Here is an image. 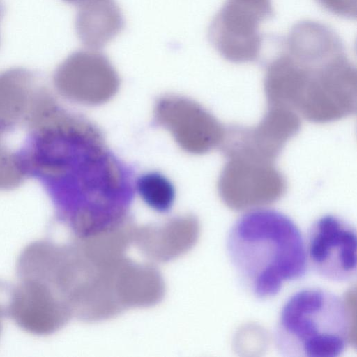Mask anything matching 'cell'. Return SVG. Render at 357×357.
I'll return each mask as SVG.
<instances>
[{
  "label": "cell",
  "mask_w": 357,
  "mask_h": 357,
  "mask_svg": "<svg viewBox=\"0 0 357 357\" xmlns=\"http://www.w3.org/2000/svg\"><path fill=\"white\" fill-rule=\"evenodd\" d=\"M55 80L70 98L89 105L110 100L119 86V77L108 58L97 50H77L58 67Z\"/></svg>",
  "instance_id": "7"
},
{
  "label": "cell",
  "mask_w": 357,
  "mask_h": 357,
  "mask_svg": "<svg viewBox=\"0 0 357 357\" xmlns=\"http://www.w3.org/2000/svg\"><path fill=\"white\" fill-rule=\"evenodd\" d=\"M226 250L240 283L261 300L275 296L284 283L304 278L310 268L300 229L275 209H253L238 217Z\"/></svg>",
  "instance_id": "2"
},
{
  "label": "cell",
  "mask_w": 357,
  "mask_h": 357,
  "mask_svg": "<svg viewBox=\"0 0 357 357\" xmlns=\"http://www.w3.org/2000/svg\"><path fill=\"white\" fill-rule=\"evenodd\" d=\"M305 243L309 267L321 278L337 283L356 279V231L349 222L324 215L310 226Z\"/></svg>",
  "instance_id": "5"
},
{
  "label": "cell",
  "mask_w": 357,
  "mask_h": 357,
  "mask_svg": "<svg viewBox=\"0 0 357 357\" xmlns=\"http://www.w3.org/2000/svg\"><path fill=\"white\" fill-rule=\"evenodd\" d=\"M5 312H6V308H4L3 307L1 303H0V333H1V331L2 317H3V315Z\"/></svg>",
  "instance_id": "14"
},
{
  "label": "cell",
  "mask_w": 357,
  "mask_h": 357,
  "mask_svg": "<svg viewBox=\"0 0 357 357\" xmlns=\"http://www.w3.org/2000/svg\"><path fill=\"white\" fill-rule=\"evenodd\" d=\"M273 12L271 0H226L209 26V40L229 61H254L262 47L261 26Z\"/></svg>",
  "instance_id": "4"
},
{
  "label": "cell",
  "mask_w": 357,
  "mask_h": 357,
  "mask_svg": "<svg viewBox=\"0 0 357 357\" xmlns=\"http://www.w3.org/2000/svg\"><path fill=\"white\" fill-rule=\"evenodd\" d=\"M137 190L144 202L155 211L167 212L174 204V188L159 173L151 172L141 176L137 181Z\"/></svg>",
  "instance_id": "11"
},
{
  "label": "cell",
  "mask_w": 357,
  "mask_h": 357,
  "mask_svg": "<svg viewBox=\"0 0 357 357\" xmlns=\"http://www.w3.org/2000/svg\"><path fill=\"white\" fill-rule=\"evenodd\" d=\"M62 1H63L64 2H66L67 3L75 5V6L79 7L81 6H83V5L88 3L94 0H62Z\"/></svg>",
  "instance_id": "13"
},
{
  "label": "cell",
  "mask_w": 357,
  "mask_h": 357,
  "mask_svg": "<svg viewBox=\"0 0 357 357\" xmlns=\"http://www.w3.org/2000/svg\"><path fill=\"white\" fill-rule=\"evenodd\" d=\"M11 289L6 312L23 331L47 335L59 329L68 314L65 300L48 284L31 278H20Z\"/></svg>",
  "instance_id": "8"
},
{
  "label": "cell",
  "mask_w": 357,
  "mask_h": 357,
  "mask_svg": "<svg viewBox=\"0 0 357 357\" xmlns=\"http://www.w3.org/2000/svg\"><path fill=\"white\" fill-rule=\"evenodd\" d=\"M282 50L291 107L316 122L337 119L355 109L356 68L333 29L319 23L296 25Z\"/></svg>",
  "instance_id": "1"
},
{
  "label": "cell",
  "mask_w": 357,
  "mask_h": 357,
  "mask_svg": "<svg viewBox=\"0 0 357 357\" xmlns=\"http://www.w3.org/2000/svg\"><path fill=\"white\" fill-rule=\"evenodd\" d=\"M78 8L75 31L90 49L104 47L123 29V17L114 0H95Z\"/></svg>",
  "instance_id": "10"
},
{
  "label": "cell",
  "mask_w": 357,
  "mask_h": 357,
  "mask_svg": "<svg viewBox=\"0 0 357 357\" xmlns=\"http://www.w3.org/2000/svg\"><path fill=\"white\" fill-rule=\"evenodd\" d=\"M326 10L344 18H356L357 0H316Z\"/></svg>",
  "instance_id": "12"
},
{
  "label": "cell",
  "mask_w": 357,
  "mask_h": 357,
  "mask_svg": "<svg viewBox=\"0 0 357 357\" xmlns=\"http://www.w3.org/2000/svg\"><path fill=\"white\" fill-rule=\"evenodd\" d=\"M351 312L344 299L320 287L294 292L281 308L273 339L288 357H337L351 340Z\"/></svg>",
  "instance_id": "3"
},
{
  "label": "cell",
  "mask_w": 357,
  "mask_h": 357,
  "mask_svg": "<svg viewBox=\"0 0 357 357\" xmlns=\"http://www.w3.org/2000/svg\"><path fill=\"white\" fill-rule=\"evenodd\" d=\"M3 13V6L1 2L0 1V18L2 17Z\"/></svg>",
  "instance_id": "15"
},
{
  "label": "cell",
  "mask_w": 357,
  "mask_h": 357,
  "mask_svg": "<svg viewBox=\"0 0 357 357\" xmlns=\"http://www.w3.org/2000/svg\"><path fill=\"white\" fill-rule=\"evenodd\" d=\"M219 190L224 199L231 195H243L257 199L269 195L280 197L286 182L273 162H264L241 157H228L219 179Z\"/></svg>",
  "instance_id": "9"
},
{
  "label": "cell",
  "mask_w": 357,
  "mask_h": 357,
  "mask_svg": "<svg viewBox=\"0 0 357 357\" xmlns=\"http://www.w3.org/2000/svg\"><path fill=\"white\" fill-rule=\"evenodd\" d=\"M156 122L167 129L187 152L202 154L215 148L225 136L222 125L197 102L178 96L159 98L154 107Z\"/></svg>",
  "instance_id": "6"
}]
</instances>
